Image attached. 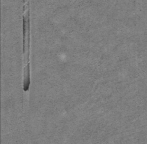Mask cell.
<instances>
[{
  "instance_id": "cell-1",
  "label": "cell",
  "mask_w": 147,
  "mask_h": 144,
  "mask_svg": "<svg viewBox=\"0 0 147 144\" xmlns=\"http://www.w3.org/2000/svg\"><path fill=\"white\" fill-rule=\"evenodd\" d=\"M23 11L29 9V0H23Z\"/></svg>"
}]
</instances>
